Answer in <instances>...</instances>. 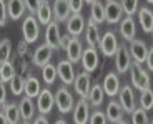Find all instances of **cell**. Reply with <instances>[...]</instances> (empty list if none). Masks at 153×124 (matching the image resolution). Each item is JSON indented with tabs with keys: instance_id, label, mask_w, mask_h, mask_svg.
Masks as SVG:
<instances>
[{
	"instance_id": "1",
	"label": "cell",
	"mask_w": 153,
	"mask_h": 124,
	"mask_svg": "<svg viewBox=\"0 0 153 124\" xmlns=\"http://www.w3.org/2000/svg\"><path fill=\"white\" fill-rule=\"evenodd\" d=\"M130 79H131V88L138 90L140 93L148 90L150 84H152L148 71L140 63H135V61H131V65H130Z\"/></svg>"
},
{
	"instance_id": "4",
	"label": "cell",
	"mask_w": 153,
	"mask_h": 124,
	"mask_svg": "<svg viewBox=\"0 0 153 124\" xmlns=\"http://www.w3.org/2000/svg\"><path fill=\"white\" fill-rule=\"evenodd\" d=\"M118 103L122 106V109L125 113L131 114L137 109V98H135V91L130 84H125L123 88H120L118 93Z\"/></svg>"
},
{
	"instance_id": "18",
	"label": "cell",
	"mask_w": 153,
	"mask_h": 124,
	"mask_svg": "<svg viewBox=\"0 0 153 124\" xmlns=\"http://www.w3.org/2000/svg\"><path fill=\"white\" fill-rule=\"evenodd\" d=\"M67 60L70 63H78L82 60V55H83V46H82V41L80 38H70L68 41V46H67Z\"/></svg>"
},
{
	"instance_id": "51",
	"label": "cell",
	"mask_w": 153,
	"mask_h": 124,
	"mask_svg": "<svg viewBox=\"0 0 153 124\" xmlns=\"http://www.w3.org/2000/svg\"><path fill=\"white\" fill-rule=\"evenodd\" d=\"M150 35H152V38H153V30H152V33H150Z\"/></svg>"
},
{
	"instance_id": "37",
	"label": "cell",
	"mask_w": 153,
	"mask_h": 124,
	"mask_svg": "<svg viewBox=\"0 0 153 124\" xmlns=\"http://www.w3.org/2000/svg\"><path fill=\"white\" fill-rule=\"evenodd\" d=\"M23 84H25V79L22 78L20 75H15L10 81V90L15 96H20L23 93Z\"/></svg>"
},
{
	"instance_id": "28",
	"label": "cell",
	"mask_w": 153,
	"mask_h": 124,
	"mask_svg": "<svg viewBox=\"0 0 153 124\" xmlns=\"http://www.w3.org/2000/svg\"><path fill=\"white\" fill-rule=\"evenodd\" d=\"M2 113L5 114L8 124H20V121H22L19 111V103H7L5 106H2Z\"/></svg>"
},
{
	"instance_id": "27",
	"label": "cell",
	"mask_w": 153,
	"mask_h": 124,
	"mask_svg": "<svg viewBox=\"0 0 153 124\" xmlns=\"http://www.w3.org/2000/svg\"><path fill=\"white\" fill-rule=\"evenodd\" d=\"M37 22L40 25H45V26L53 22V10L50 7V2L42 0V5H40V8L37 12Z\"/></svg>"
},
{
	"instance_id": "14",
	"label": "cell",
	"mask_w": 153,
	"mask_h": 124,
	"mask_svg": "<svg viewBox=\"0 0 153 124\" xmlns=\"http://www.w3.org/2000/svg\"><path fill=\"white\" fill-rule=\"evenodd\" d=\"M60 26L57 22H52L45 28V45H48L52 50H60Z\"/></svg>"
},
{
	"instance_id": "31",
	"label": "cell",
	"mask_w": 153,
	"mask_h": 124,
	"mask_svg": "<svg viewBox=\"0 0 153 124\" xmlns=\"http://www.w3.org/2000/svg\"><path fill=\"white\" fill-rule=\"evenodd\" d=\"M15 66L10 63V61H7V63L0 65V81L2 83H10L12 78L15 76Z\"/></svg>"
},
{
	"instance_id": "44",
	"label": "cell",
	"mask_w": 153,
	"mask_h": 124,
	"mask_svg": "<svg viewBox=\"0 0 153 124\" xmlns=\"http://www.w3.org/2000/svg\"><path fill=\"white\" fill-rule=\"evenodd\" d=\"M145 63H146V66H148L150 71H153V46L148 50V56H146V61H145Z\"/></svg>"
},
{
	"instance_id": "39",
	"label": "cell",
	"mask_w": 153,
	"mask_h": 124,
	"mask_svg": "<svg viewBox=\"0 0 153 124\" xmlns=\"http://www.w3.org/2000/svg\"><path fill=\"white\" fill-rule=\"evenodd\" d=\"M40 5H42V0H37V2H33V0H25V8H27V12L33 17L37 15Z\"/></svg>"
},
{
	"instance_id": "46",
	"label": "cell",
	"mask_w": 153,
	"mask_h": 124,
	"mask_svg": "<svg viewBox=\"0 0 153 124\" xmlns=\"http://www.w3.org/2000/svg\"><path fill=\"white\" fill-rule=\"evenodd\" d=\"M27 45H28V43H25L23 40L19 43V53H20V55H22V53H27Z\"/></svg>"
},
{
	"instance_id": "38",
	"label": "cell",
	"mask_w": 153,
	"mask_h": 124,
	"mask_svg": "<svg viewBox=\"0 0 153 124\" xmlns=\"http://www.w3.org/2000/svg\"><path fill=\"white\" fill-rule=\"evenodd\" d=\"M90 124H107V116L103 111H93L90 114Z\"/></svg>"
},
{
	"instance_id": "8",
	"label": "cell",
	"mask_w": 153,
	"mask_h": 124,
	"mask_svg": "<svg viewBox=\"0 0 153 124\" xmlns=\"http://www.w3.org/2000/svg\"><path fill=\"white\" fill-rule=\"evenodd\" d=\"M148 45H146L145 40H140V38H135L130 43V56L135 63L142 65L143 61H146V56H148Z\"/></svg>"
},
{
	"instance_id": "17",
	"label": "cell",
	"mask_w": 153,
	"mask_h": 124,
	"mask_svg": "<svg viewBox=\"0 0 153 124\" xmlns=\"http://www.w3.org/2000/svg\"><path fill=\"white\" fill-rule=\"evenodd\" d=\"M118 32L126 41H133L135 37H137V23H135L133 17H125L122 18L120 22V26H118Z\"/></svg>"
},
{
	"instance_id": "20",
	"label": "cell",
	"mask_w": 153,
	"mask_h": 124,
	"mask_svg": "<svg viewBox=\"0 0 153 124\" xmlns=\"http://www.w3.org/2000/svg\"><path fill=\"white\" fill-rule=\"evenodd\" d=\"M19 111H20V117L23 123H30L35 119V104L30 98L23 96L19 101Z\"/></svg>"
},
{
	"instance_id": "22",
	"label": "cell",
	"mask_w": 153,
	"mask_h": 124,
	"mask_svg": "<svg viewBox=\"0 0 153 124\" xmlns=\"http://www.w3.org/2000/svg\"><path fill=\"white\" fill-rule=\"evenodd\" d=\"M123 114H125V111L122 109L120 103L115 101V99H110V101H108V104H107V111H105L107 121L117 124V123H120V121H123Z\"/></svg>"
},
{
	"instance_id": "23",
	"label": "cell",
	"mask_w": 153,
	"mask_h": 124,
	"mask_svg": "<svg viewBox=\"0 0 153 124\" xmlns=\"http://www.w3.org/2000/svg\"><path fill=\"white\" fill-rule=\"evenodd\" d=\"M83 33H85V41L88 43V46H97L100 43L102 35H100L98 25H95L90 18H88V22H87V26H85Z\"/></svg>"
},
{
	"instance_id": "2",
	"label": "cell",
	"mask_w": 153,
	"mask_h": 124,
	"mask_svg": "<svg viewBox=\"0 0 153 124\" xmlns=\"http://www.w3.org/2000/svg\"><path fill=\"white\" fill-rule=\"evenodd\" d=\"M55 106L58 108L62 114H67L73 111L75 108V101H73V94L68 91L67 86H60L55 93Z\"/></svg>"
},
{
	"instance_id": "19",
	"label": "cell",
	"mask_w": 153,
	"mask_h": 124,
	"mask_svg": "<svg viewBox=\"0 0 153 124\" xmlns=\"http://www.w3.org/2000/svg\"><path fill=\"white\" fill-rule=\"evenodd\" d=\"M52 10H53V22L60 23V22H67L72 15L70 12V7H68V2L65 0H57L52 4Z\"/></svg>"
},
{
	"instance_id": "12",
	"label": "cell",
	"mask_w": 153,
	"mask_h": 124,
	"mask_svg": "<svg viewBox=\"0 0 153 124\" xmlns=\"http://www.w3.org/2000/svg\"><path fill=\"white\" fill-rule=\"evenodd\" d=\"M88 119H90V104H88L87 99L80 98L75 103V108H73V123L88 124Z\"/></svg>"
},
{
	"instance_id": "47",
	"label": "cell",
	"mask_w": 153,
	"mask_h": 124,
	"mask_svg": "<svg viewBox=\"0 0 153 124\" xmlns=\"http://www.w3.org/2000/svg\"><path fill=\"white\" fill-rule=\"evenodd\" d=\"M0 124H8L7 123V117H5V114L0 111Z\"/></svg>"
},
{
	"instance_id": "6",
	"label": "cell",
	"mask_w": 153,
	"mask_h": 124,
	"mask_svg": "<svg viewBox=\"0 0 153 124\" xmlns=\"http://www.w3.org/2000/svg\"><path fill=\"white\" fill-rule=\"evenodd\" d=\"M131 56H130V50L126 45H118V50L115 53V66H117V71L120 75H125L128 70H130L131 65Z\"/></svg>"
},
{
	"instance_id": "33",
	"label": "cell",
	"mask_w": 153,
	"mask_h": 124,
	"mask_svg": "<svg viewBox=\"0 0 153 124\" xmlns=\"http://www.w3.org/2000/svg\"><path fill=\"white\" fill-rule=\"evenodd\" d=\"M140 108L143 111H148V109L153 108V90L152 88L142 91V94H140Z\"/></svg>"
},
{
	"instance_id": "21",
	"label": "cell",
	"mask_w": 153,
	"mask_h": 124,
	"mask_svg": "<svg viewBox=\"0 0 153 124\" xmlns=\"http://www.w3.org/2000/svg\"><path fill=\"white\" fill-rule=\"evenodd\" d=\"M103 93L107 94V96H110V98H113V96H117V94L120 93V79L118 76H117V73L110 71L107 76H105L103 79Z\"/></svg>"
},
{
	"instance_id": "36",
	"label": "cell",
	"mask_w": 153,
	"mask_h": 124,
	"mask_svg": "<svg viewBox=\"0 0 153 124\" xmlns=\"http://www.w3.org/2000/svg\"><path fill=\"white\" fill-rule=\"evenodd\" d=\"M131 124H150L146 111H143L142 108L135 109L133 113H131Z\"/></svg>"
},
{
	"instance_id": "11",
	"label": "cell",
	"mask_w": 153,
	"mask_h": 124,
	"mask_svg": "<svg viewBox=\"0 0 153 124\" xmlns=\"http://www.w3.org/2000/svg\"><path fill=\"white\" fill-rule=\"evenodd\" d=\"M82 66H83V71L87 73H93L98 68V51H97L95 46H88L83 50V55H82Z\"/></svg>"
},
{
	"instance_id": "5",
	"label": "cell",
	"mask_w": 153,
	"mask_h": 124,
	"mask_svg": "<svg viewBox=\"0 0 153 124\" xmlns=\"http://www.w3.org/2000/svg\"><path fill=\"white\" fill-rule=\"evenodd\" d=\"M98 50H100L102 55H105V56H115V53L118 50V41H117V35L111 30L105 32L103 37L100 38Z\"/></svg>"
},
{
	"instance_id": "30",
	"label": "cell",
	"mask_w": 153,
	"mask_h": 124,
	"mask_svg": "<svg viewBox=\"0 0 153 124\" xmlns=\"http://www.w3.org/2000/svg\"><path fill=\"white\" fill-rule=\"evenodd\" d=\"M103 96H105V93H103L102 84H93V86L90 88V93H88L87 101H88V104H90V106L98 108V106L103 103Z\"/></svg>"
},
{
	"instance_id": "3",
	"label": "cell",
	"mask_w": 153,
	"mask_h": 124,
	"mask_svg": "<svg viewBox=\"0 0 153 124\" xmlns=\"http://www.w3.org/2000/svg\"><path fill=\"white\" fill-rule=\"evenodd\" d=\"M22 33H23V41L25 43H33L40 37V23L37 22L33 15H27L22 25Z\"/></svg>"
},
{
	"instance_id": "26",
	"label": "cell",
	"mask_w": 153,
	"mask_h": 124,
	"mask_svg": "<svg viewBox=\"0 0 153 124\" xmlns=\"http://www.w3.org/2000/svg\"><path fill=\"white\" fill-rule=\"evenodd\" d=\"M7 12H8V18L10 20H20L23 17V13L27 12L25 2H22V0H10V2H7Z\"/></svg>"
},
{
	"instance_id": "35",
	"label": "cell",
	"mask_w": 153,
	"mask_h": 124,
	"mask_svg": "<svg viewBox=\"0 0 153 124\" xmlns=\"http://www.w3.org/2000/svg\"><path fill=\"white\" fill-rule=\"evenodd\" d=\"M120 5H122L123 13H126V17H133L140 10V4L137 0H123V2H120Z\"/></svg>"
},
{
	"instance_id": "43",
	"label": "cell",
	"mask_w": 153,
	"mask_h": 124,
	"mask_svg": "<svg viewBox=\"0 0 153 124\" xmlns=\"http://www.w3.org/2000/svg\"><path fill=\"white\" fill-rule=\"evenodd\" d=\"M70 35L68 33H63L60 38V50H67V46H68V41H70Z\"/></svg>"
},
{
	"instance_id": "41",
	"label": "cell",
	"mask_w": 153,
	"mask_h": 124,
	"mask_svg": "<svg viewBox=\"0 0 153 124\" xmlns=\"http://www.w3.org/2000/svg\"><path fill=\"white\" fill-rule=\"evenodd\" d=\"M83 5H85L83 0H72V2H68V7H70V12H72V13H82Z\"/></svg>"
},
{
	"instance_id": "13",
	"label": "cell",
	"mask_w": 153,
	"mask_h": 124,
	"mask_svg": "<svg viewBox=\"0 0 153 124\" xmlns=\"http://www.w3.org/2000/svg\"><path fill=\"white\" fill-rule=\"evenodd\" d=\"M90 73L87 71H82L75 76V81H73V90L75 93L80 96V98L87 99L88 98V93H90Z\"/></svg>"
},
{
	"instance_id": "15",
	"label": "cell",
	"mask_w": 153,
	"mask_h": 124,
	"mask_svg": "<svg viewBox=\"0 0 153 124\" xmlns=\"http://www.w3.org/2000/svg\"><path fill=\"white\" fill-rule=\"evenodd\" d=\"M57 76L62 79L63 84H73L75 81V70H73V65L68 60H62L57 65Z\"/></svg>"
},
{
	"instance_id": "50",
	"label": "cell",
	"mask_w": 153,
	"mask_h": 124,
	"mask_svg": "<svg viewBox=\"0 0 153 124\" xmlns=\"http://www.w3.org/2000/svg\"><path fill=\"white\" fill-rule=\"evenodd\" d=\"M20 124H30V123H20Z\"/></svg>"
},
{
	"instance_id": "10",
	"label": "cell",
	"mask_w": 153,
	"mask_h": 124,
	"mask_svg": "<svg viewBox=\"0 0 153 124\" xmlns=\"http://www.w3.org/2000/svg\"><path fill=\"white\" fill-rule=\"evenodd\" d=\"M122 5L120 2H115V0H108L105 2V22L110 23V25H115V23L122 22Z\"/></svg>"
},
{
	"instance_id": "24",
	"label": "cell",
	"mask_w": 153,
	"mask_h": 124,
	"mask_svg": "<svg viewBox=\"0 0 153 124\" xmlns=\"http://www.w3.org/2000/svg\"><path fill=\"white\" fill-rule=\"evenodd\" d=\"M90 5V20H92L95 25L98 23H103L105 22V5L98 0H92L88 2Z\"/></svg>"
},
{
	"instance_id": "48",
	"label": "cell",
	"mask_w": 153,
	"mask_h": 124,
	"mask_svg": "<svg viewBox=\"0 0 153 124\" xmlns=\"http://www.w3.org/2000/svg\"><path fill=\"white\" fill-rule=\"evenodd\" d=\"M55 124H68V123H67L65 119H58V121H57V123H55Z\"/></svg>"
},
{
	"instance_id": "9",
	"label": "cell",
	"mask_w": 153,
	"mask_h": 124,
	"mask_svg": "<svg viewBox=\"0 0 153 124\" xmlns=\"http://www.w3.org/2000/svg\"><path fill=\"white\" fill-rule=\"evenodd\" d=\"M85 26H87V22H85L82 13H72L70 18L67 20V32H68V35L73 38L80 37L85 32Z\"/></svg>"
},
{
	"instance_id": "7",
	"label": "cell",
	"mask_w": 153,
	"mask_h": 124,
	"mask_svg": "<svg viewBox=\"0 0 153 124\" xmlns=\"http://www.w3.org/2000/svg\"><path fill=\"white\" fill-rule=\"evenodd\" d=\"M53 106H55V96L52 94V91L48 88H42V91H40V94H38V98H37L38 113L42 114V116H47L53 109Z\"/></svg>"
},
{
	"instance_id": "16",
	"label": "cell",
	"mask_w": 153,
	"mask_h": 124,
	"mask_svg": "<svg viewBox=\"0 0 153 124\" xmlns=\"http://www.w3.org/2000/svg\"><path fill=\"white\" fill-rule=\"evenodd\" d=\"M52 56H53V50L50 48L48 45H45V43H43V45L37 46V50L33 51V65H35V66L43 68L45 65L50 63Z\"/></svg>"
},
{
	"instance_id": "42",
	"label": "cell",
	"mask_w": 153,
	"mask_h": 124,
	"mask_svg": "<svg viewBox=\"0 0 153 124\" xmlns=\"http://www.w3.org/2000/svg\"><path fill=\"white\" fill-rule=\"evenodd\" d=\"M7 104V90H5V83L0 81V106Z\"/></svg>"
},
{
	"instance_id": "34",
	"label": "cell",
	"mask_w": 153,
	"mask_h": 124,
	"mask_svg": "<svg viewBox=\"0 0 153 124\" xmlns=\"http://www.w3.org/2000/svg\"><path fill=\"white\" fill-rule=\"evenodd\" d=\"M10 51H12V41L8 38H4L0 41V65L7 63L10 60Z\"/></svg>"
},
{
	"instance_id": "32",
	"label": "cell",
	"mask_w": 153,
	"mask_h": 124,
	"mask_svg": "<svg viewBox=\"0 0 153 124\" xmlns=\"http://www.w3.org/2000/svg\"><path fill=\"white\" fill-rule=\"evenodd\" d=\"M42 78H43V81H45L47 84H53L55 79L58 78L57 76V66L52 65V63L45 65V66L42 68Z\"/></svg>"
},
{
	"instance_id": "45",
	"label": "cell",
	"mask_w": 153,
	"mask_h": 124,
	"mask_svg": "<svg viewBox=\"0 0 153 124\" xmlns=\"http://www.w3.org/2000/svg\"><path fill=\"white\" fill-rule=\"evenodd\" d=\"M30 124H48V119H47V116H42V114H40V116H37Z\"/></svg>"
},
{
	"instance_id": "25",
	"label": "cell",
	"mask_w": 153,
	"mask_h": 124,
	"mask_svg": "<svg viewBox=\"0 0 153 124\" xmlns=\"http://www.w3.org/2000/svg\"><path fill=\"white\" fill-rule=\"evenodd\" d=\"M138 23L142 25L145 33H152L153 30V12L148 7H142L138 10Z\"/></svg>"
},
{
	"instance_id": "29",
	"label": "cell",
	"mask_w": 153,
	"mask_h": 124,
	"mask_svg": "<svg viewBox=\"0 0 153 124\" xmlns=\"http://www.w3.org/2000/svg\"><path fill=\"white\" fill-rule=\"evenodd\" d=\"M42 91V86H40V81H38L35 76H27L25 78V84H23V93L27 98H38V94Z\"/></svg>"
},
{
	"instance_id": "49",
	"label": "cell",
	"mask_w": 153,
	"mask_h": 124,
	"mask_svg": "<svg viewBox=\"0 0 153 124\" xmlns=\"http://www.w3.org/2000/svg\"><path fill=\"white\" fill-rule=\"evenodd\" d=\"M117 124H130V123H126V121H120V123H117Z\"/></svg>"
},
{
	"instance_id": "40",
	"label": "cell",
	"mask_w": 153,
	"mask_h": 124,
	"mask_svg": "<svg viewBox=\"0 0 153 124\" xmlns=\"http://www.w3.org/2000/svg\"><path fill=\"white\" fill-rule=\"evenodd\" d=\"M8 22V12H7V2L0 0V26H5Z\"/></svg>"
}]
</instances>
